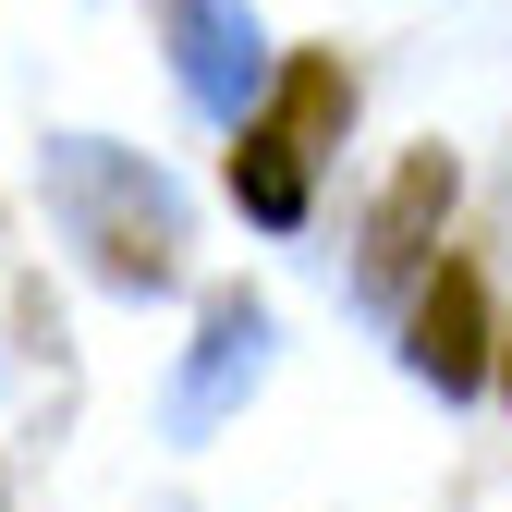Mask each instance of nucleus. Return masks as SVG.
<instances>
[{
	"label": "nucleus",
	"mask_w": 512,
	"mask_h": 512,
	"mask_svg": "<svg viewBox=\"0 0 512 512\" xmlns=\"http://www.w3.org/2000/svg\"><path fill=\"white\" fill-rule=\"evenodd\" d=\"M37 196H49L61 244H86V269H98V281H122V293L183 281V244H196V220H183V183H171L147 147L49 135V147H37Z\"/></svg>",
	"instance_id": "f257e3e1"
},
{
	"label": "nucleus",
	"mask_w": 512,
	"mask_h": 512,
	"mask_svg": "<svg viewBox=\"0 0 512 512\" xmlns=\"http://www.w3.org/2000/svg\"><path fill=\"white\" fill-rule=\"evenodd\" d=\"M342 110H354V74H342V61H293V74L269 86V110H256L244 147H232V196H244V220H269V232L305 220V196H317V147H330Z\"/></svg>",
	"instance_id": "f03ea898"
},
{
	"label": "nucleus",
	"mask_w": 512,
	"mask_h": 512,
	"mask_svg": "<svg viewBox=\"0 0 512 512\" xmlns=\"http://www.w3.org/2000/svg\"><path fill=\"white\" fill-rule=\"evenodd\" d=\"M171 74L183 98H196L208 122H256V98H269V37H256V0H171Z\"/></svg>",
	"instance_id": "7ed1b4c3"
},
{
	"label": "nucleus",
	"mask_w": 512,
	"mask_h": 512,
	"mask_svg": "<svg viewBox=\"0 0 512 512\" xmlns=\"http://www.w3.org/2000/svg\"><path fill=\"white\" fill-rule=\"evenodd\" d=\"M269 305L256 293H208V317H196V354H183V378H171V439H208L256 378H269Z\"/></svg>",
	"instance_id": "20e7f679"
},
{
	"label": "nucleus",
	"mask_w": 512,
	"mask_h": 512,
	"mask_svg": "<svg viewBox=\"0 0 512 512\" xmlns=\"http://www.w3.org/2000/svg\"><path fill=\"white\" fill-rule=\"evenodd\" d=\"M403 366L439 378V391H476V378H488V293H476V269H439V281L415 293V317H403Z\"/></svg>",
	"instance_id": "39448f33"
},
{
	"label": "nucleus",
	"mask_w": 512,
	"mask_h": 512,
	"mask_svg": "<svg viewBox=\"0 0 512 512\" xmlns=\"http://www.w3.org/2000/svg\"><path fill=\"white\" fill-rule=\"evenodd\" d=\"M439 220H452V159H403V171H391V196H378V220H366V281L391 293L415 256H427Z\"/></svg>",
	"instance_id": "423d86ee"
}]
</instances>
